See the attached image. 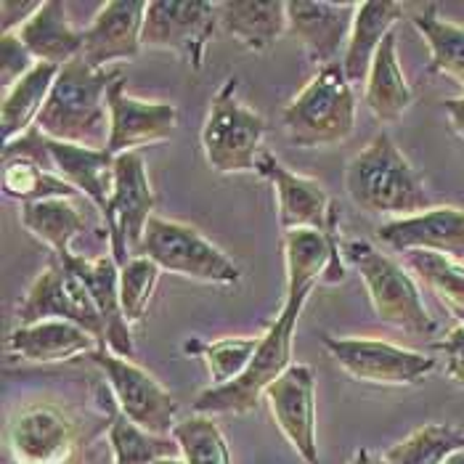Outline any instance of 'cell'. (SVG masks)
I'll return each instance as SVG.
<instances>
[{"instance_id": "obj_1", "label": "cell", "mask_w": 464, "mask_h": 464, "mask_svg": "<svg viewBox=\"0 0 464 464\" xmlns=\"http://www.w3.org/2000/svg\"><path fill=\"white\" fill-rule=\"evenodd\" d=\"M345 188L361 213L388 220L435 208L422 176L385 130L377 133L348 162Z\"/></svg>"}, {"instance_id": "obj_2", "label": "cell", "mask_w": 464, "mask_h": 464, "mask_svg": "<svg viewBox=\"0 0 464 464\" xmlns=\"http://www.w3.org/2000/svg\"><path fill=\"white\" fill-rule=\"evenodd\" d=\"M120 77L117 70H96L82 59L64 64L35 128L53 141L107 149L109 141V85Z\"/></svg>"}, {"instance_id": "obj_3", "label": "cell", "mask_w": 464, "mask_h": 464, "mask_svg": "<svg viewBox=\"0 0 464 464\" xmlns=\"http://www.w3.org/2000/svg\"><path fill=\"white\" fill-rule=\"evenodd\" d=\"M311 292L308 289H286L285 305L263 334L260 345L255 351V358L247 366V372L220 388H208L194 398V411L215 417V414H247L257 409L260 395L285 374L292 366V340L295 329L300 322V314L308 303Z\"/></svg>"}, {"instance_id": "obj_4", "label": "cell", "mask_w": 464, "mask_h": 464, "mask_svg": "<svg viewBox=\"0 0 464 464\" xmlns=\"http://www.w3.org/2000/svg\"><path fill=\"white\" fill-rule=\"evenodd\" d=\"M343 257L356 268L380 322L409 337L438 334V322L430 316L420 286L406 266L363 239L343 245Z\"/></svg>"}, {"instance_id": "obj_5", "label": "cell", "mask_w": 464, "mask_h": 464, "mask_svg": "<svg viewBox=\"0 0 464 464\" xmlns=\"http://www.w3.org/2000/svg\"><path fill=\"white\" fill-rule=\"evenodd\" d=\"M286 139L300 149L348 141L356 130V96L343 64L319 67L282 111Z\"/></svg>"}, {"instance_id": "obj_6", "label": "cell", "mask_w": 464, "mask_h": 464, "mask_svg": "<svg viewBox=\"0 0 464 464\" xmlns=\"http://www.w3.org/2000/svg\"><path fill=\"white\" fill-rule=\"evenodd\" d=\"M239 80L228 77L215 91L205 128H202V149L205 160L220 176L255 173V162L260 157V143L268 130L266 120L239 102Z\"/></svg>"}, {"instance_id": "obj_7", "label": "cell", "mask_w": 464, "mask_h": 464, "mask_svg": "<svg viewBox=\"0 0 464 464\" xmlns=\"http://www.w3.org/2000/svg\"><path fill=\"white\" fill-rule=\"evenodd\" d=\"M141 255L154 260L165 274H176L202 285L231 286L242 276L239 266L194 226L160 215H154L146 226Z\"/></svg>"}, {"instance_id": "obj_8", "label": "cell", "mask_w": 464, "mask_h": 464, "mask_svg": "<svg viewBox=\"0 0 464 464\" xmlns=\"http://www.w3.org/2000/svg\"><path fill=\"white\" fill-rule=\"evenodd\" d=\"M157 194L146 173V162L139 151L120 154L114 160V194L104 213V231L109 239V255L122 268L141 255L143 234L154 218Z\"/></svg>"}, {"instance_id": "obj_9", "label": "cell", "mask_w": 464, "mask_h": 464, "mask_svg": "<svg viewBox=\"0 0 464 464\" xmlns=\"http://www.w3.org/2000/svg\"><path fill=\"white\" fill-rule=\"evenodd\" d=\"M220 24L218 3L208 0H149L141 45L170 51L194 72L205 67V48Z\"/></svg>"}, {"instance_id": "obj_10", "label": "cell", "mask_w": 464, "mask_h": 464, "mask_svg": "<svg viewBox=\"0 0 464 464\" xmlns=\"http://www.w3.org/2000/svg\"><path fill=\"white\" fill-rule=\"evenodd\" d=\"M91 363L102 369L114 403L122 417L151 435H173L176 430V401L146 369L136 366L130 358L114 356L107 345H99Z\"/></svg>"}, {"instance_id": "obj_11", "label": "cell", "mask_w": 464, "mask_h": 464, "mask_svg": "<svg viewBox=\"0 0 464 464\" xmlns=\"http://www.w3.org/2000/svg\"><path fill=\"white\" fill-rule=\"evenodd\" d=\"M326 353L334 363L358 382L369 385H388V388H406L420 385L435 369V358L398 348L385 340L372 337H322Z\"/></svg>"}, {"instance_id": "obj_12", "label": "cell", "mask_w": 464, "mask_h": 464, "mask_svg": "<svg viewBox=\"0 0 464 464\" xmlns=\"http://www.w3.org/2000/svg\"><path fill=\"white\" fill-rule=\"evenodd\" d=\"M48 319L77 324L85 332H91L99 343H104V322L88 286L59 257H53L45 266V271L30 285L22 303L16 305L19 324H37Z\"/></svg>"}, {"instance_id": "obj_13", "label": "cell", "mask_w": 464, "mask_h": 464, "mask_svg": "<svg viewBox=\"0 0 464 464\" xmlns=\"http://www.w3.org/2000/svg\"><path fill=\"white\" fill-rule=\"evenodd\" d=\"M255 173L268 180L276 191L279 226L285 234L300 231V228H314L326 237H340L337 231L340 215L319 180L289 170L271 151H260L255 162Z\"/></svg>"}, {"instance_id": "obj_14", "label": "cell", "mask_w": 464, "mask_h": 464, "mask_svg": "<svg viewBox=\"0 0 464 464\" xmlns=\"http://www.w3.org/2000/svg\"><path fill=\"white\" fill-rule=\"evenodd\" d=\"M109 141L111 157L139 151L149 143L168 141L179 125V109L170 102H143L128 93V80L120 74L107 93Z\"/></svg>"}, {"instance_id": "obj_15", "label": "cell", "mask_w": 464, "mask_h": 464, "mask_svg": "<svg viewBox=\"0 0 464 464\" xmlns=\"http://www.w3.org/2000/svg\"><path fill=\"white\" fill-rule=\"evenodd\" d=\"M276 428L305 464H322L316 443V374L305 363H292L266 391Z\"/></svg>"}, {"instance_id": "obj_16", "label": "cell", "mask_w": 464, "mask_h": 464, "mask_svg": "<svg viewBox=\"0 0 464 464\" xmlns=\"http://www.w3.org/2000/svg\"><path fill=\"white\" fill-rule=\"evenodd\" d=\"M5 449L16 464H67L74 454V425L51 403L24 406L5 425Z\"/></svg>"}, {"instance_id": "obj_17", "label": "cell", "mask_w": 464, "mask_h": 464, "mask_svg": "<svg viewBox=\"0 0 464 464\" xmlns=\"http://www.w3.org/2000/svg\"><path fill=\"white\" fill-rule=\"evenodd\" d=\"M358 3H326V0H292L286 3L289 33L297 37L308 59L319 67L337 64L353 33Z\"/></svg>"}, {"instance_id": "obj_18", "label": "cell", "mask_w": 464, "mask_h": 464, "mask_svg": "<svg viewBox=\"0 0 464 464\" xmlns=\"http://www.w3.org/2000/svg\"><path fill=\"white\" fill-rule=\"evenodd\" d=\"M377 239L388 250L435 252L454 260H464V210L454 205H435L425 213L382 220Z\"/></svg>"}, {"instance_id": "obj_19", "label": "cell", "mask_w": 464, "mask_h": 464, "mask_svg": "<svg viewBox=\"0 0 464 464\" xmlns=\"http://www.w3.org/2000/svg\"><path fill=\"white\" fill-rule=\"evenodd\" d=\"M143 0H109L93 22L82 30V62L109 70L114 62H133L143 51L141 33L146 19Z\"/></svg>"}, {"instance_id": "obj_20", "label": "cell", "mask_w": 464, "mask_h": 464, "mask_svg": "<svg viewBox=\"0 0 464 464\" xmlns=\"http://www.w3.org/2000/svg\"><path fill=\"white\" fill-rule=\"evenodd\" d=\"M67 263L72 271L82 279L88 286L102 322H104V343L114 356L133 358V334H130V322L125 319L122 300H120V266L114 263L111 255H99V257H85V255H70L59 257Z\"/></svg>"}, {"instance_id": "obj_21", "label": "cell", "mask_w": 464, "mask_h": 464, "mask_svg": "<svg viewBox=\"0 0 464 464\" xmlns=\"http://www.w3.org/2000/svg\"><path fill=\"white\" fill-rule=\"evenodd\" d=\"M48 168L74 186L104 218L114 194V160L107 149L45 139Z\"/></svg>"}, {"instance_id": "obj_22", "label": "cell", "mask_w": 464, "mask_h": 464, "mask_svg": "<svg viewBox=\"0 0 464 464\" xmlns=\"http://www.w3.org/2000/svg\"><path fill=\"white\" fill-rule=\"evenodd\" d=\"M102 343L82 326L62 319L37 324H16L8 334V351L33 363H59L74 356H88Z\"/></svg>"}, {"instance_id": "obj_23", "label": "cell", "mask_w": 464, "mask_h": 464, "mask_svg": "<svg viewBox=\"0 0 464 464\" xmlns=\"http://www.w3.org/2000/svg\"><path fill=\"white\" fill-rule=\"evenodd\" d=\"M220 27L245 51L266 53L289 30L282 0H226L218 3Z\"/></svg>"}, {"instance_id": "obj_24", "label": "cell", "mask_w": 464, "mask_h": 464, "mask_svg": "<svg viewBox=\"0 0 464 464\" xmlns=\"http://www.w3.org/2000/svg\"><path fill=\"white\" fill-rule=\"evenodd\" d=\"M401 16H403V3H388V0L358 3L353 33H351L348 48L340 62L351 85H366L372 62H374L382 40L393 33L395 22Z\"/></svg>"}, {"instance_id": "obj_25", "label": "cell", "mask_w": 464, "mask_h": 464, "mask_svg": "<svg viewBox=\"0 0 464 464\" xmlns=\"http://www.w3.org/2000/svg\"><path fill=\"white\" fill-rule=\"evenodd\" d=\"M37 64L64 67L82 56V30H74L67 16V3L43 0L40 11L16 33Z\"/></svg>"}, {"instance_id": "obj_26", "label": "cell", "mask_w": 464, "mask_h": 464, "mask_svg": "<svg viewBox=\"0 0 464 464\" xmlns=\"http://www.w3.org/2000/svg\"><path fill=\"white\" fill-rule=\"evenodd\" d=\"M363 104L385 125L398 122L414 104V91L398 64L395 30L382 40V45L372 62V70H369L366 85H363Z\"/></svg>"}, {"instance_id": "obj_27", "label": "cell", "mask_w": 464, "mask_h": 464, "mask_svg": "<svg viewBox=\"0 0 464 464\" xmlns=\"http://www.w3.org/2000/svg\"><path fill=\"white\" fill-rule=\"evenodd\" d=\"M62 67L56 64H37L30 74H24L14 88L3 91V107H0V122H3V139L5 143L22 139L35 128L37 117L45 107L51 88L56 82Z\"/></svg>"}, {"instance_id": "obj_28", "label": "cell", "mask_w": 464, "mask_h": 464, "mask_svg": "<svg viewBox=\"0 0 464 464\" xmlns=\"http://www.w3.org/2000/svg\"><path fill=\"white\" fill-rule=\"evenodd\" d=\"M19 220L56 257L74 255L72 242L85 231V215L72 205V199H45L22 205Z\"/></svg>"}, {"instance_id": "obj_29", "label": "cell", "mask_w": 464, "mask_h": 464, "mask_svg": "<svg viewBox=\"0 0 464 464\" xmlns=\"http://www.w3.org/2000/svg\"><path fill=\"white\" fill-rule=\"evenodd\" d=\"M430 51V72L446 74L464 88V27L440 16L438 5H425L411 16Z\"/></svg>"}, {"instance_id": "obj_30", "label": "cell", "mask_w": 464, "mask_h": 464, "mask_svg": "<svg viewBox=\"0 0 464 464\" xmlns=\"http://www.w3.org/2000/svg\"><path fill=\"white\" fill-rule=\"evenodd\" d=\"M403 266L446 305V311L464 324V260L435 252H406Z\"/></svg>"}, {"instance_id": "obj_31", "label": "cell", "mask_w": 464, "mask_h": 464, "mask_svg": "<svg viewBox=\"0 0 464 464\" xmlns=\"http://www.w3.org/2000/svg\"><path fill=\"white\" fill-rule=\"evenodd\" d=\"M3 191H5V197L16 199L22 205L80 197V191L62 176H56L53 170H45L43 165L24 160V157L3 160Z\"/></svg>"}, {"instance_id": "obj_32", "label": "cell", "mask_w": 464, "mask_h": 464, "mask_svg": "<svg viewBox=\"0 0 464 464\" xmlns=\"http://www.w3.org/2000/svg\"><path fill=\"white\" fill-rule=\"evenodd\" d=\"M464 451V430L428 422L385 451L388 464H446Z\"/></svg>"}, {"instance_id": "obj_33", "label": "cell", "mask_w": 464, "mask_h": 464, "mask_svg": "<svg viewBox=\"0 0 464 464\" xmlns=\"http://www.w3.org/2000/svg\"><path fill=\"white\" fill-rule=\"evenodd\" d=\"M114 464H154L160 459H179L180 449L173 435H151L128 417L117 414L107 430Z\"/></svg>"}, {"instance_id": "obj_34", "label": "cell", "mask_w": 464, "mask_h": 464, "mask_svg": "<svg viewBox=\"0 0 464 464\" xmlns=\"http://www.w3.org/2000/svg\"><path fill=\"white\" fill-rule=\"evenodd\" d=\"M257 345H260V334L257 337H226V340H215V343L191 340L186 345V351L202 356V361L208 363L213 388H220V385L239 380L247 372Z\"/></svg>"}, {"instance_id": "obj_35", "label": "cell", "mask_w": 464, "mask_h": 464, "mask_svg": "<svg viewBox=\"0 0 464 464\" xmlns=\"http://www.w3.org/2000/svg\"><path fill=\"white\" fill-rule=\"evenodd\" d=\"M173 438L180 449V459L186 464H231V451L218 430L213 417L194 414L173 430Z\"/></svg>"}, {"instance_id": "obj_36", "label": "cell", "mask_w": 464, "mask_h": 464, "mask_svg": "<svg viewBox=\"0 0 464 464\" xmlns=\"http://www.w3.org/2000/svg\"><path fill=\"white\" fill-rule=\"evenodd\" d=\"M160 266L149 257H133L128 266L120 268V300L125 319L130 324L141 322L149 311V303L154 297V289L160 282Z\"/></svg>"}, {"instance_id": "obj_37", "label": "cell", "mask_w": 464, "mask_h": 464, "mask_svg": "<svg viewBox=\"0 0 464 464\" xmlns=\"http://www.w3.org/2000/svg\"><path fill=\"white\" fill-rule=\"evenodd\" d=\"M35 67V56L27 51L22 37L16 33L0 37V85H3V91L14 88L24 74H30Z\"/></svg>"}, {"instance_id": "obj_38", "label": "cell", "mask_w": 464, "mask_h": 464, "mask_svg": "<svg viewBox=\"0 0 464 464\" xmlns=\"http://www.w3.org/2000/svg\"><path fill=\"white\" fill-rule=\"evenodd\" d=\"M435 351L446 361V374L454 385L464 388V324L454 326L443 340L435 343Z\"/></svg>"}, {"instance_id": "obj_39", "label": "cell", "mask_w": 464, "mask_h": 464, "mask_svg": "<svg viewBox=\"0 0 464 464\" xmlns=\"http://www.w3.org/2000/svg\"><path fill=\"white\" fill-rule=\"evenodd\" d=\"M43 0H3L0 3V30L3 35L19 33L37 11H40Z\"/></svg>"}, {"instance_id": "obj_40", "label": "cell", "mask_w": 464, "mask_h": 464, "mask_svg": "<svg viewBox=\"0 0 464 464\" xmlns=\"http://www.w3.org/2000/svg\"><path fill=\"white\" fill-rule=\"evenodd\" d=\"M443 111H446V120H449L451 133L464 141V96L446 99V102H443Z\"/></svg>"}, {"instance_id": "obj_41", "label": "cell", "mask_w": 464, "mask_h": 464, "mask_svg": "<svg viewBox=\"0 0 464 464\" xmlns=\"http://www.w3.org/2000/svg\"><path fill=\"white\" fill-rule=\"evenodd\" d=\"M351 464H388L385 457H374L372 451H366V449H358L356 457L351 459Z\"/></svg>"}, {"instance_id": "obj_42", "label": "cell", "mask_w": 464, "mask_h": 464, "mask_svg": "<svg viewBox=\"0 0 464 464\" xmlns=\"http://www.w3.org/2000/svg\"><path fill=\"white\" fill-rule=\"evenodd\" d=\"M446 464H464V451H459V454H454V457H451V459H449V462Z\"/></svg>"}, {"instance_id": "obj_43", "label": "cell", "mask_w": 464, "mask_h": 464, "mask_svg": "<svg viewBox=\"0 0 464 464\" xmlns=\"http://www.w3.org/2000/svg\"><path fill=\"white\" fill-rule=\"evenodd\" d=\"M154 464H186V462L179 457V459H160V462H154Z\"/></svg>"}]
</instances>
